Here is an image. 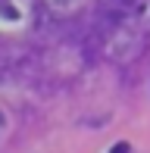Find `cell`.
<instances>
[{"label":"cell","instance_id":"cell-1","mask_svg":"<svg viewBox=\"0 0 150 153\" xmlns=\"http://www.w3.org/2000/svg\"><path fill=\"white\" fill-rule=\"evenodd\" d=\"M113 153H125V144H119V147H116V150H113Z\"/></svg>","mask_w":150,"mask_h":153},{"label":"cell","instance_id":"cell-2","mask_svg":"<svg viewBox=\"0 0 150 153\" xmlns=\"http://www.w3.org/2000/svg\"><path fill=\"white\" fill-rule=\"evenodd\" d=\"M0 128H6V119H3V113H0Z\"/></svg>","mask_w":150,"mask_h":153}]
</instances>
